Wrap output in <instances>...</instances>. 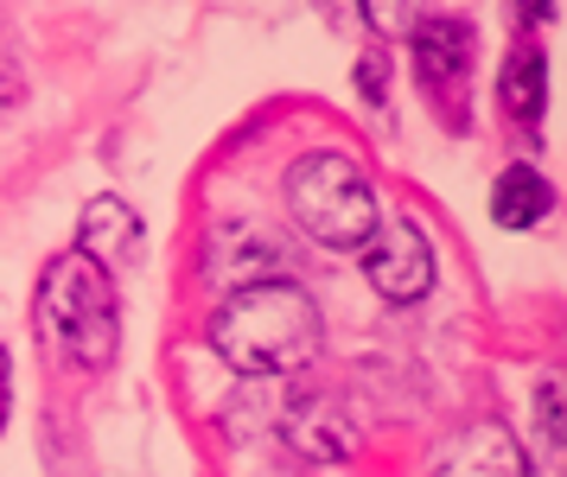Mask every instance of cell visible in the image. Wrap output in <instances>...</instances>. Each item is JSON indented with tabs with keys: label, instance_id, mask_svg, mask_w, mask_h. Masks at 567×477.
Masks as SVG:
<instances>
[{
	"label": "cell",
	"instance_id": "cell-1",
	"mask_svg": "<svg viewBox=\"0 0 567 477\" xmlns=\"http://www.w3.org/2000/svg\"><path fill=\"white\" fill-rule=\"evenodd\" d=\"M319 305L300 280H256V287H236L230 300L217 305L210 319V344L217 356L243 370V376H287L312 363L319 351Z\"/></svg>",
	"mask_w": 567,
	"mask_h": 477
},
{
	"label": "cell",
	"instance_id": "cell-2",
	"mask_svg": "<svg viewBox=\"0 0 567 477\" xmlns=\"http://www.w3.org/2000/svg\"><path fill=\"white\" fill-rule=\"evenodd\" d=\"M39 325L78 370H109L122 344V305H115L109 268H96L78 249L58 255L39 280Z\"/></svg>",
	"mask_w": 567,
	"mask_h": 477
},
{
	"label": "cell",
	"instance_id": "cell-3",
	"mask_svg": "<svg viewBox=\"0 0 567 477\" xmlns=\"http://www.w3.org/2000/svg\"><path fill=\"white\" fill-rule=\"evenodd\" d=\"M287 210L326 249H363L377 236V191L344 153H307L287 166Z\"/></svg>",
	"mask_w": 567,
	"mask_h": 477
},
{
	"label": "cell",
	"instance_id": "cell-4",
	"mask_svg": "<svg viewBox=\"0 0 567 477\" xmlns=\"http://www.w3.org/2000/svg\"><path fill=\"white\" fill-rule=\"evenodd\" d=\"M363 274L383 293L389 305H414L434 287V249H427V229L414 217H395L389 229H377L363 242Z\"/></svg>",
	"mask_w": 567,
	"mask_h": 477
},
{
	"label": "cell",
	"instance_id": "cell-5",
	"mask_svg": "<svg viewBox=\"0 0 567 477\" xmlns=\"http://www.w3.org/2000/svg\"><path fill=\"white\" fill-rule=\"evenodd\" d=\"M434 477H529V458H523L511 427L478 421V427H465L460 439L440 453Z\"/></svg>",
	"mask_w": 567,
	"mask_h": 477
},
{
	"label": "cell",
	"instance_id": "cell-6",
	"mask_svg": "<svg viewBox=\"0 0 567 477\" xmlns=\"http://www.w3.org/2000/svg\"><path fill=\"white\" fill-rule=\"evenodd\" d=\"M287 439L312 465H344V458L358 453V421L332 395H307V402H293V414H287Z\"/></svg>",
	"mask_w": 567,
	"mask_h": 477
},
{
	"label": "cell",
	"instance_id": "cell-7",
	"mask_svg": "<svg viewBox=\"0 0 567 477\" xmlns=\"http://www.w3.org/2000/svg\"><path fill=\"white\" fill-rule=\"evenodd\" d=\"M414 71L427 90H453L465 71H472V25L465 20H414Z\"/></svg>",
	"mask_w": 567,
	"mask_h": 477
},
{
	"label": "cell",
	"instance_id": "cell-8",
	"mask_svg": "<svg viewBox=\"0 0 567 477\" xmlns=\"http://www.w3.org/2000/svg\"><path fill=\"white\" fill-rule=\"evenodd\" d=\"M78 255H90L96 268H122V261H134V249H141V217H134L122 198H90L83 204V229H78Z\"/></svg>",
	"mask_w": 567,
	"mask_h": 477
},
{
	"label": "cell",
	"instance_id": "cell-9",
	"mask_svg": "<svg viewBox=\"0 0 567 477\" xmlns=\"http://www.w3.org/2000/svg\"><path fill=\"white\" fill-rule=\"evenodd\" d=\"M548 204H555V191H548V178H542L536 166H511V173H497L491 217H497L504 229H536L542 217H548Z\"/></svg>",
	"mask_w": 567,
	"mask_h": 477
},
{
	"label": "cell",
	"instance_id": "cell-10",
	"mask_svg": "<svg viewBox=\"0 0 567 477\" xmlns=\"http://www.w3.org/2000/svg\"><path fill=\"white\" fill-rule=\"evenodd\" d=\"M542 102H548V64H542L536 45H516L504 58V115H516L523 127H536Z\"/></svg>",
	"mask_w": 567,
	"mask_h": 477
},
{
	"label": "cell",
	"instance_id": "cell-11",
	"mask_svg": "<svg viewBox=\"0 0 567 477\" xmlns=\"http://www.w3.org/2000/svg\"><path fill=\"white\" fill-rule=\"evenodd\" d=\"M536 427H542V446H548V453H561V382H555V376L536 388Z\"/></svg>",
	"mask_w": 567,
	"mask_h": 477
},
{
	"label": "cell",
	"instance_id": "cell-12",
	"mask_svg": "<svg viewBox=\"0 0 567 477\" xmlns=\"http://www.w3.org/2000/svg\"><path fill=\"white\" fill-rule=\"evenodd\" d=\"M383 51H363V58H358V90H363V96H370V102H383Z\"/></svg>",
	"mask_w": 567,
	"mask_h": 477
},
{
	"label": "cell",
	"instance_id": "cell-13",
	"mask_svg": "<svg viewBox=\"0 0 567 477\" xmlns=\"http://www.w3.org/2000/svg\"><path fill=\"white\" fill-rule=\"evenodd\" d=\"M0 427H7V351H0Z\"/></svg>",
	"mask_w": 567,
	"mask_h": 477
}]
</instances>
